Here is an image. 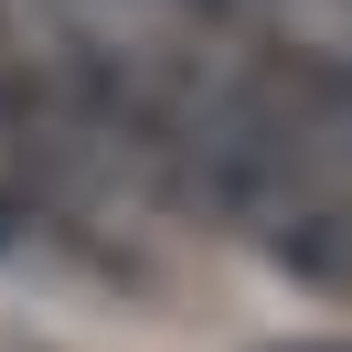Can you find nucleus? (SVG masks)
<instances>
[{
  "label": "nucleus",
  "mask_w": 352,
  "mask_h": 352,
  "mask_svg": "<svg viewBox=\"0 0 352 352\" xmlns=\"http://www.w3.org/2000/svg\"><path fill=\"white\" fill-rule=\"evenodd\" d=\"M256 245L288 267V278H309V288H352V214L320 203V192H278L256 214Z\"/></svg>",
  "instance_id": "obj_1"
},
{
  "label": "nucleus",
  "mask_w": 352,
  "mask_h": 352,
  "mask_svg": "<svg viewBox=\"0 0 352 352\" xmlns=\"http://www.w3.org/2000/svg\"><path fill=\"white\" fill-rule=\"evenodd\" d=\"M32 203H43V129H32L22 75L0 65V224H22Z\"/></svg>",
  "instance_id": "obj_2"
},
{
  "label": "nucleus",
  "mask_w": 352,
  "mask_h": 352,
  "mask_svg": "<svg viewBox=\"0 0 352 352\" xmlns=\"http://www.w3.org/2000/svg\"><path fill=\"white\" fill-rule=\"evenodd\" d=\"M256 352H352V331H331V342H256Z\"/></svg>",
  "instance_id": "obj_3"
},
{
  "label": "nucleus",
  "mask_w": 352,
  "mask_h": 352,
  "mask_svg": "<svg viewBox=\"0 0 352 352\" xmlns=\"http://www.w3.org/2000/svg\"><path fill=\"white\" fill-rule=\"evenodd\" d=\"M192 11H235V0H192Z\"/></svg>",
  "instance_id": "obj_4"
}]
</instances>
